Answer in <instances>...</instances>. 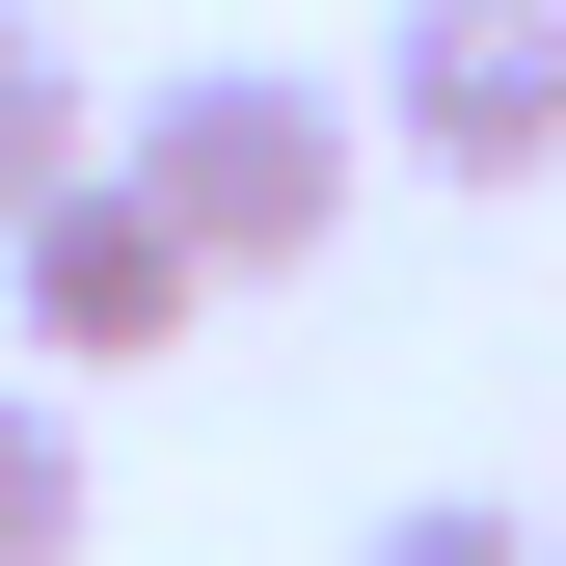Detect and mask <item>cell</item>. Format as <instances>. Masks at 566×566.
<instances>
[{
    "mask_svg": "<svg viewBox=\"0 0 566 566\" xmlns=\"http://www.w3.org/2000/svg\"><path fill=\"white\" fill-rule=\"evenodd\" d=\"M108 163L163 189V217H189V270L243 297V270H324V243H350L378 108H350V82H297V54H189L163 108H108Z\"/></svg>",
    "mask_w": 566,
    "mask_h": 566,
    "instance_id": "6da1fadb",
    "label": "cell"
},
{
    "mask_svg": "<svg viewBox=\"0 0 566 566\" xmlns=\"http://www.w3.org/2000/svg\"><path fill=\"white\" fill-rule=\"evenodd\" d=\"M350 108H378V163H432V189H539L566 163V0H405Z\"/></svg>",
    "mask_w": 566,
    "mask_h": 566,
    "instance_id": "7a4b0ae2",
    "label": "cell"
},
{
    "mask_svg": "<svg viewBox=\"0 0 566 566\" xmlns=\"http://www.w3.org/2000/svg\"><path fill=\"white\" fill-rule=\"evenodd\" d=\"M0 297H28V350L135 378V350H189V324H217V270H189V217H163L135 163H82V189H28V217H0Z\"/></svg>",
    "mask_w": 566,
    "mask_h": 566,
    "instance_id": "3957f363",
    "label": "cell"
},
{
    "mask_svg": "<svg viewBox=\"0 0 566 566\" xmlns=\"http://www.w3.org/2000/svg\"><path fill=\"white\" fill-rule=\"evenodd\" d=\"M82 163H108L82 54H54V0H0V217H28V189H82Z\"/></svg>",
    "mask_w": 566,
    "mask_h": 566,
    "instance_id": "277c9868",
    "label": "cell"
},
{
    "mask_svg": "<svg viewBox=\"0 0 566 566\" xmlns=\"http://www.w3.org/2000/svg\"><path fill=\"white\" fill-rule=\"evenodd\" d=\"M108 539V485H82V405L54 378H0V566H82Z\"/></svg>",
    "mask_w": 566,
    "mask_h": 566,
    "instance_id": "5b68a950",
    "label": "cell"
},
{
    "mask_svg": "<svg viewBox=\"0 0 566 566\" xmlns=\"http://www.w3.org/2000/svg\"><path fill=\"white\" fill-rule=\"evenodd\" d=\"M378 566H566L539 513H485V485H432V513H378Z\"/></svg>",
    "mask_w": 566,
    "mask_h": 566,
    "instance_id": "8992f818",
    "label": "cell"
}]
</instances>
